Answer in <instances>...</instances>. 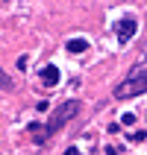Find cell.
I'll use <instances>...</instances> for the list:
<instances>
[{"label":"cell","instance_id":"6da1fadb","mask_svg":"<svg viewBox=\"0 0 147 155\" xmlns=\"http://www.w3.org/2000/svg\"><path fill=\"white\" fill-rule=\"evenodd\" d=\"M79 100H68V103H62L56 111H53V117H50V123H47V135H56V132H62V126L65 123H71L74 117L79 114Z\"/></svg>","mask_w":147,"mask_h":155},{"label":"cell","instance_id":"7a4b0ae2","mask_svg":"<svg viewBox=\"0 0 147 155\" xmlns=\"http://www.w3.org/2000/svg\"><path fill=\"white\" fill-rule=\"evenodd\" d=\"M147 91V76H132V79H124L121 85L115 88V100H132Z\"/></svg>","mask_w":147,"mask_h":155},{"label":"cell","instance_id":"3957f363","mask_svg":"<svg viewBox=\"0 0 147 155\" xmlns=\"http://www.w3.org/2000/svg\"><path fill=\"white\" fill-rule=\"evenodd\" d=\"M115 32H118V41H132V38H135V32H138V21H135V18H121V21H118V24H115Z\"/></svg>","mask_w":147,"mask_h":155},{"label":"cell","instance_id":"277c9868","mask_svg":"<svg viewBox=\"0 0 147 155\" xmlns=\"http://www.w3.org/2000/svg\"><path fill=\"white\" fill-rule=\"evenodd\" d=\"M38 76H41V85L44 88H56V85H59V79H62V73H59L56 64H44Z\"/></svg>","mask_w":147,"mask_h":155},{"label":"cell","instance_id":"5b68a950","mask_svg":"<svg viewBox=\"0 0 147 155\" xmlns=\"http://www.w3.org/2000/svg\"><path fill=\"white\" fill-rule=\"evenodd\" d=\"M26 135H30L35 143H47V126H41V123H30Z\"/></svg>","mask_w":147,"mask_h":155},{"label":"cell","instance_id":"8992f818","mask_svg":"<svg viewBox=\"0 0 147 155\" xmlns=\"http://www.w3.org/2000/svg\"><path fill=\"white\" fill-rule=\"evenodd\" d=\"M86 50H88L86 38H74V41H68V53H86Z\"/></svg>","mask_w":147,"mask_h":155},{"label":"cell","instance_id":"52a82bcc","mask_svg":"<svg viewBox=\"0 0 147 155\" xmlns=\"http://www.w3.org/2000/svg\"><path fill=\"white\" fill-rule=\"evenodd\" d=\"M0 88H3V91H9V88H12V79L6 76V70H0Z\"/></svg>","mask_w":147,"mask_h":155},{"label":"cell","instance_id":"ba28073f","mask_svg":"<svg viewBox=\"0 0 147 155\" xmlns=\"http://www.w3.org/2000/svg\"><path fill=\"white\" fill-rule=\"evenodd\" d=\"M121 123H124V126H132V123H135V114H124Z\"/></svg>","mask_w":147,"mask_h":155},{"label":"cell","instance_id":"9c48e42d","mask_svg":"<svg viewBox=\"0 0 147 155\" xmlns=\"http://www.w3.org/2000/svg\"><path fill=\"white\" fill-rule=\"evenodd\" d=\"M130 138H132V140H135V143H138V140H144V138H147V132H132Z\"/></svg>","mask_w":147,"mask_h":155}]
</instances>
